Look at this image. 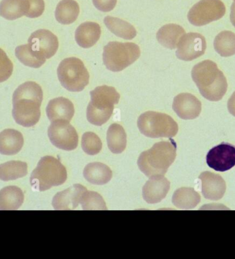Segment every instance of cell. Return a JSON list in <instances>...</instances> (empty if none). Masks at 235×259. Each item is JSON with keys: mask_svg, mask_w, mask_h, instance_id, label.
<instances>
[{"mask_svg": "<svg viewBox=\"0 0 235 259\" xmlns=\"http://www.w3.org/2000/svg\"><path fill=\"white\" fill-rule=\"evenodd\" d=\"M74 105L70 100L58 97L51 100L46 107V114L51 122L64 120L70 122L74 115Z\"/></svg>", "mask_w": 235, "mask_h": 259, "instance_id": "obj_18", "label": "cell"}, {"mask_svg": "<svg viewBox=\"0 0 235 259\" xmlns=\"http://www.w3.org/2000/svg\"><path fill=\"white\" fill-rule=\"evenodd\" d=\"M50 141L58 149L72 151L79 143L78 134L70 122L57 120L52 122L48 130Z\"/></svg>", "mask_w": 235, "mask_h": 259, "instance_id": "obj_10", "label": "cell"}, {"mask_svg": "<svg viewBox=\"0 0 235 259\" xmlns=\"http://www.w3.org/2000/svg\"><path fill=\"white\" fill-rule=\"evenodd\" d=\"M85 179L95 185H104L112 178V171L107 165L101 162L90 163L84 170Z\"/></svg>", "mask_w": 235, "mask_h": 259, "instance_id": "obj_21", "label": "cell"}, {"mask_svg": "<svg viewBox=\"0 0 235 259\" xmlns=\"http://www.w3.org/2000/svg\"><path fill=\"white\" fill-rule=\"evenodd\" d=\"M101 26L96 22H88L81 24L75 32L76 43L84 49L95 45L101 37Z\"/></svg>", "mask_w": 235, "mask_h": 259, "instance_id": "obj_19", "label": "cell"}, {"mask_svg": "<svg viewBox=\"0 0 235 259\" xmlns=\"http://www.w3.org/2000/svg\"><path fill=\"white\" fill-rule=\"evenodd\" d=\"M24 137L20 132L7 128L0 132V153L13 155L22 150L24 146Z\"/></svg>", "mask_w": 235, "mask_h": 259, "instance_id": "obj_20", "label": "cell"}, {"mask_svg": "<svg viewBox=\"0 0 235 259\" xmlns=\"http://www.w3.org/2000/svg\"><path fill=\"white\" fill-rule=\"evenodd\" d=\"M82 147L84 152L90 155H97L101 151L102 142L93 132H86L83 135Z\"/></svg>", "mask_w": 235, "mask_h": 259, "instance_id": "obj_33", "label": "cell"}, {"mask_svg": "<svg viewBox=\"0 0 235 259\" xmlns=\"http://www.w3.org/2000/svg\"><path fill=\"white\" fill-rule=\"evenodd\" d=\"M44 94L41 86L28 81L19 85L13 96V116L15 122L25 127L35 125L41 117Z\"/></svg>", "mask_w": 235, "mask_h": 259, "instance_id": "obj_1", "label": "cell"}, {"mask_svg": "<svg viewBox=\"0 0 235 259\" xmlns=\"http://www.w3.org/2000/svg\"><path fill=\"white\" fill-rule=\"evenodd\" d=\"M28 44L36 57L45 61L53 57L59 49L57 36L45 29L34 32L29 37Z\"/></svg>", "mask_w": 235, "mask_h": 259, "instance_id": "obj_11", "label": "cell"}, {"mask_svg": "<svg viewBox=\"0 0 235 259\" xmlns=\"http://www.w3.org/2000/svg\"><path fill=\"white\" fill-rule=\"evenodd\" d=\"M27 11L25 16L36 18L43 14L45 9L44 0H26Z\"/></svg>", "mask_w": 235, "mask_h": 259, "instance_id": "obj_35", "label": "cell"}, {"mask_svg": "<svg viewBox=\"0 0 235 259\" xmlns=\"http://www.w3.org/2000/svg\"><path fill=\"white\" fill-rule=\"evenodd\" d=\"M26 11V0H3L0 3V15L8 20L20 18Z\"/></svg>", "mask_w": 235, "mask_h": 259, "instance_id": "obj_29", "label": "cell"}, {"mask_svg": "<svg viewBox=\"0 0 235 259\" xmlns=\"http://www.w3.org/2000/svg\"><path fill=\"white\" fill-rule=\"evenodd\" d=\"M175 142L162 141L155 143L149 150L144 151L138 160V167L146 177L165 176L176 158Z\"/></svg>", "mask_w": 235, "mask_h": 259, "instance_id": "obj_3", "label": "cell"}, {"mask_svg": "<svg viewBox=\"0 0 235 259\" xmlns=\"http://www.w3.org/2000/svg\"><path fill=\"white\" fill-rule=\"evenodd\" d=\"M15 55L21 63L30 68H38L43 66L46 61L38 58L31 51L28 44L19 46L15 49Z\"/></svg>", "mask_w": 235, "mask_h": 259, "instance_id": "obj_31", "label": "cell"}, {"mask_svg": "<svg viewBox=\"0 0 235 259\" xmlns=\"http://www.w3.org/2000/svg\"><path fill=\"white\" fill-rule=\"evenodd\" d=\"M13 64L7 54L0 49V82L6 81L12 75Z\"/></svg>", "mask_w": 235, "mask_h": 259, "instance_id": "obj_34", "label": "cell"}, {"mask_svg": "<svg viewBox=\"0 0 235 259\" xmlns=\"http://www.w3.org/2000/svg\"><path fill=\"white\" fill-rule=\"evenodd\" d=\"M24 201L22 189L11 186L0 191V210H18Z\"/></svg>", "mask_w": 235, "mask_h": 259, "instance_id": "obj_23", "label": "cell"}, {"mask_svg": "<svg viewBox=\"0 0 235 259\" xmlns=\"http://www.w3.org/2000/svg\"><path fill=\"white\" fill-rule=\"evenodd\" d=\"M107 142L109 150L115 154L123 153L126 149L127 134L121 124H112L107 132Z\"/></svg>", "mask_w": 235, "mask_h": 259, "instance_id": "obj_26", "label": "cell"}, {"mask_svg": "<svg viewBox=\"0 0 235 259\" xmlns=\"http://www.w3.org/2000/svg\"><path fill=\"white\" fill-rule=\"evenodd\" d=\"M63 87L70 92L82 91L89 83L90 74L84 62L76 57L63 59L57 69Z\"/></svg>", "mask_w": 235, "mask_h": 259, "instance_id": "obj_8", "label": "cell"}, {"mask_svg": "<svg viewBox=\"0 0 235 259\" xmlns=\"http://www.w3.org/2000/svg\"><path fill=\"white\" fill-rule=\"evenodd\" d=\"M104 23L112 33L123 39L131 40L137 35L134 26L121 19L107 16L104 19Z\"/></svg>", "mask_w": 235, "mask_h": 259, "instance_id": "obj_27", "label": "cell"}, {"mask_svg": "<svg viewBox=\"0 0 235 259\" xmlns=\"http://www.w3.org/2000/svg\"><path fill=\"white\" fill-rule=\"evenodd\" d=\"M80 13V6L76 1L62 0L56 8V20L61 24H72L78 18Z\"/></svg>", "mask_w": 235, "mask_h": 259, "instance_id": "obj_25", "label": "cell"}, {"mask_svg": "<svg viewBox=\"0 0 235 259\" xmlns=\"http://www.w3.org/2000/svg\"><path fill=\"white\" fill-rule=\"evenodd\" d=\"M140 132L151 138H173L178 132L177 122L169 115L156 112H146L138 119Z\"/></svg>", "mask_w": 235, "mask_h": 259, "instance_id": "obj_7", "label": "cell"}, {"mask_svg": "<svg viewBox=\"0 0 235 259\" xmlns=\"http://www.w3.org/2000/svg\"><path fill=\"white\" fill-rule=\"evenodd\" d=\"M199 179L202 182V192L204 198L217 201L221 199L226 191V184L218 174L209 171L202 172Z\"/></svg>", "mask_w": 235, "mask_h": 259, "instance_id": "obj_15", "label": "cell"}, {"mask_svg": "<svg viewBox=\"0 0 235 259\" xmlns=\"http://www.w3.org/2000/svg\"><path fill=\"white\" fill-rule=\"evenodd\" d=\"M234 1H235V0H234Z\"/></svg>", "mask_w": 235, "mask_h": 259, "instance_id": "obj_39", "label": "cell"}, {"mask_svg": "<svg viewBox=\"0 0 235 259\" xmlns=\"http://www.w3.org/2000/svg\"><path fill=\"white\" fill-rule=\"evenodd\" d=\"M83 210H107L105 201L101 195L88 190L83 194L80 203Z\"/></svg>", "mask_w": 235, "mask_h": 259, "instance_id": "obj_32", "label": "cell"}, {"mask_svg": "<svg viewBox=\"0 0 235 259\" xmlns=\"http://www.w3.org/2000/svg\"><path fill=\"white\" fill-rule=\"evenodd\" d=\"M173 109L180 118L192 120L200 116L202 103L191 94L182 93L174 98Z\"/></svg>", "mask_w": 235, "mask_h": 259, "instance_id": "obj_14", "label": "cell"}, {"mask_svg": "<svg viewBox=\"0 0 235 259\" xmlns=\"http://www.w3.org/2000/svg\"><path fill=\"white\" fill-rule=\"evenodd\" d=\"M90 96L87 118L94 125H103L111 118L115 105L119 103L120 95L114 88L102 85L90 92Z\"/></svg>", "mask_w": 235, "mask_h": 259, "instance_id": "obj_4", "label": "cell"}, {"mask_svg": "<svg viewBox=\"0 0 235 259\" xmlns=\"http://www.w3.org/2000/svg\"><path fill=\"white\" fill-rule=\"evenodd\" d=\"M226 10L221 0H201L190 9L188 20L194 26H204L222 18Z\"/></svg>", "mask_w": 235, "mask_h": 259, "instance_id": "obj_9", "label": "cell"}, {"mask_svg": "<svg viewBox=\"0 0 235 259\" xmlns=\"http://www.w3.org/2000/svg\"><path fill=\"white\" fill-rule=\"evenodd\" d=\"M201 197L192 188L182 187L175 191L172 202L175 207L184 210H190L199 204Z\"/></svg>", "mask_w": 235, "mask_h": 259, "instance_id": "obj_24", "label": "cell"}, {"mask_svg": "<svg viewBox=\"0 0 235 259\" xmlns=\"http://www.w3.org/2000/svg\"><path fill=\"white\" fill-rule=\"evenodd\" d=\"M208 166L218 172H225L235 166V146L222 143L212 148L207 155Z\"/></svg>", "mask_w": 235, "mask_h": 259, "instance_id": "obj_13", "label": "cell"}, {"mask_svg": "<svg viewBox=\"0 0 235 259\" xmlns=\"http://www.w3.org/2000/svg\"><path fill=\"white\" fill-rule=\"evenodd\" d=\"M170 190V182L164 176H153L144 184L142 197L148 203L154 204L163 201Z\"/></svg>", "mask_w": 235, "mask_h": 259, "instance_id": "obj_16", "label": "cell"}, {"mask_svg": "<svg viewBox=\"0 0 235 259\" xmlns=\"http://www.w3.org/2000/svg\"><path fill=\"white\" fill-rule=\"evenodd\" d=\"M214 49L219 55L228 57L235 55V34L225 30L221 32L214 40Z\"/></svg>", "mask_w": 235, "mask_h": 259, "instance_id": "obj_30", "label": "cell"}, {"mask_svg": "<svg viewBox=\"0 0 235 259\" xmlns=\"http://www.w3.org/2000/svg\"><path fill=\"white\" fill-rule=\"evenodd\" d=\"M28 174V165L21 161H9L0 164V180L8 182L25 177Z\"/></svg>", "mask_w": 235, "mask_h": 259, "instance_id": "obj_28", "label": "cell"}, {"mask_svg": "<svg viewBox=\"0 0 235 259\" xmlns=\"http://www.w3.org/2000/svg\"><path fill=\"white\" fill-rule=\"evenodd\" d=\"M192 78L202 97L210 101H219L226 95L228 82L226 76L215 62L206 60L192 68Z\"/></svg>", "mask_w": 235, "mask_h": 259, "instance_id": "obj_2", "label": "cell"}, {"mask_svg": "<svg viewBox=\"0 0 235 259\" xmlns=\"http://www.w3.org/2000/svg\"><path fill=\"white\" fill-rule=\"evenodd\" d=\"M186 34L184 28L178 24H169L162 27L157 33V39L164 47L171 50L178 47L179 42Z\"/></svg>", "mask_w": 235, "mask_h": 259, "instance_id": "obj_22", "label": "cell"}, {"mask_svg": "<svg viewBox=\"0 0 235 259\" xmlns=\"http://www.w3.org/2000/svg\"><path fill=\"white\" fill-rule=\"evenodd\" d=\"M228 109L230 114L235 117V92L228 100Z\"/></svg>", "mask_w": 235, "mask_h": 259, "instance_id": "obj_37", "label": "cell"}, {"mask_svg": "<svg viewBox=\"0 0 235 259\" xmlns=\"http://www.w3.org/2000/svg\"><path fill=\"white\" fill-rule=\"evenodd\" d=\"M140 56V49L136 44L111 41L104 47L103 60L106 68L117 72L131 66Z\"/></svg>", "mask_w": 235, "mask_h": 259, "instance_id": "obj_6", "label": "cell"}, {"mask_svg": "<svg viewBox=\"0 0 235 259\" xmlns=\"http://www.w3.org/2000/svg\"><path fill=\"white\" fill-rule=\"evenodd\" d=\"M177 49L176 56L178 59L182 61H192L205 53L207 41L201 34L189 32L182 36Z\"/></svg>", "mask_w": 235, "mask_h": 259, "instance_id": "obj_12", "label": "cell"}, {"mask_svg": "<svg viewBox=\"0 0 235 259\" xmlns=\"http://www.w3.org/2000/svg\"><path fill=\"white\" fill-rule=\"evenodd\" d=\"M230 19L231 23H232L233 26L235 27V1L232 3V6H231Z\"/></svg>", "mask_w": 235, "mask_h": 259, "instance_id": "obj_38", "label": "cell"}, {"mask_svg": "<svg viewBox=\"0 0 235 259\" xmlns=\"http://www.w3.org/2000/svg\"><path fill=\"white\" fill-rule=\"evenodd\" d=\"M87 191L82 184H74L72 187L56 194L53 199V206L55 210H74L80 204L83 194Z\"/></svg>", "mask_w": 235, "mask_h": 259, "instance_id": "obj_17", "label": "cell"}, {"mask_svg": "<svg viewBox=\"0 0 235 259\" xmlns=\"http://www.w3.org/2000/svg\"><path fill=\"white\" fill-rule=\"evenodd\" d=\"M67 178L66 168L60 161L54 157L45 156L41 158L32 171L30 182L34 190L43 192L62 185Z\"/></svg>", "mask_w": 235, "mask_h": 259, "instance_id": "obj_5", "label": "cell"}, {"mask_svg": "<svg viewBox=\"0 0 235 259\" xmlns=\"http://www.w3.org/2000/svg\"><path fill=\"white\" fill-rule=\"evenodd\" d=\"M94 7L102 12H109L114 9L117 0H92Z\"/></svg>", "mask_w": 235, "mask_h": 259, "instance_id": "obj_36", "label": "cell"}]
</instances>
